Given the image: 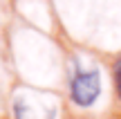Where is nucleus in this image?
Masks as SVG:
<instances>
[{
  "instance_id": "f257e3e1",
  "label": "nucleus",
  "mask_w": 121,
  "mask_h": 119,
  "mask_svg": "<svg viewBox=\"0 0 121 119\" xmlns=\"http://www.w3.org/2000/svg\"><path fill=\"white\" fill-rule=\"evenodd\" d=\"M101 92V76L96 70L90 72H76V76L72 79V88H69V94H72V101L81 108H90L92 103L99 99Z\"/></svg>"
},
{
  "instance_id": "f03ea898",
  "label": "nucleus",
  "mask_w": 121,
  "mask_h": 119,
  "mask_svg": "<svg viewBox=\"0 0 121 119\" xmlns=\"http://www.w3.org/2000/svg\"><path fill=\"white\" fill-rule=\"evenodd\" d=\"M112 74H114V88H117V94H119V99H121V56L114 61Z\"/></svg>"
}]
</instances>
